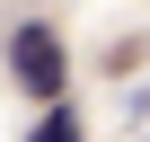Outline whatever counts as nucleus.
Returning a JSON list of instances; mask_svg holds the SVG:
<instances>
[{"instance_id":"f03ea898","label":"nucleus","mask_w":150,"mask_h":142,"mask_svg":"<svg viewBox=\"0 0 150 142\" xmlns=\"http://www.w3.org/2000/svg\"><path fill=\"white\" fill-rule=\"evenodd\" d=\"M35 142H80V124H71V115H62V107H53V115H44V124H35Z\"/></svg>"},{"instance_id":"f257e3e1","label":"nucleus","mask_w":150,"mask_h":142,"mask_svg":"<svg viewBox=\"0 0 150 142\" xmlns=\"http://www.w3.org/2000/svg\"><path fill=\"white\" fill-rule=\"evenodd\" d=\"M9 71H18V89L62 98V36H53V27H18V36H9Z\"/></svg>"}]
</instances>
